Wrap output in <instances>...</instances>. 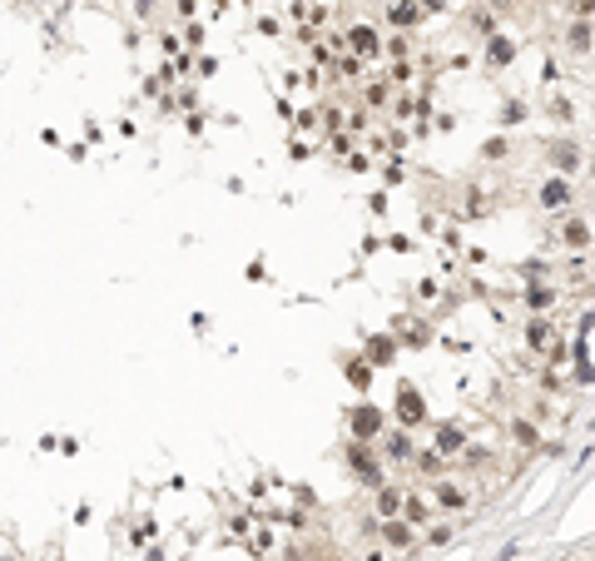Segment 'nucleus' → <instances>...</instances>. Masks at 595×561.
<instances>
[{
    "mask_svg": "<svg viewBox=\"0 0 595 561\" xmlns=\"http://www.w3.org/2000/svg\"><path fill=\"white\" fill-rule=\"evenodd\" d=\"M362 561H387V557H382V552H372V557H362Z\"/></svg>",
    "mask_w": 595,
    "mask_h": 561,
    "instance_id": "nucleus-25",
    "label": "nucleus"
},
{
    "mask_svg": "<svg viewBox=\"0 0 595 561\" xmlns=\"http://www.w3.org/2000/svg\"><path fill=\"white\" fill-rule=\"evenodd\" d=\"M551 159H556V169H561V174L581 169V149H571V144H556V149H551Z\"/></svg>",
    "mask_w": 595,
    "mask_h": 561,
    "instance_id": "nucleus-14",
    "label": "nucleus"
},
{
    "mask_svg": "<svg viewBox=\"0 0 595 561\" xmlns=\"http://www.w3.org/2000/svg\"><path fill=\"white\" fill-rule=\"evenodd\" d=\"M427 542H437V547H442V542H452V527H432V532H427Z\"/></svg>",
    "mask_w": 595,
    "mask_h": 561,
    "instance_id": "nucleus-22",
    "label": "nucleus"
},
{
    "mask_svg": "<svg viewBox=\"0 0 595 561\" xmlns=\"http://www.w3.org/2000/svg\"><path fill=\"white\" fill-rule=\"evenodd\" d=\"M462 448H467L462 428H452V423H447V428H437V452H442V457H452V452H462Z\"/></svg>",
    "mask_w": 595,
    "mask_h": 561,
    "instance_id": "nucleus-9",
    "label": "nucleus"
},
{
    "mask_svg": "<svg viewBox=\"0 0 595 561\" xmlns=\"http://www.w3.org/2000/svg\"><path fill=\"white\" fill-rule=\"evenodd\" d=\"M397 418H402V428H412V423H422V418H427V403H422V393H417L412 383L397 393Z\"/></svg>",
    "mask_w": 595,
    "mask_h": 561,
    "instance_id": "nucleus-3",
    "label": "nucleus"
},
{
    "mask_svg": "<svg viewBox=\"0 0 595 561\" xmlns=\"http://www.w3.org/2000/svg\"><path fill=\"white\" fill-rule=\"evenodd\" d=\"M511 55H516V45H511L506 35H492V40H487V60H492V65H506Z\"/></svg>",
    "mask_w": 595,
    "mask_h": 561,
    "instance_id": "nucleus-13",
    "label": "nucleus"
},
{
    "mask_svg": "<svg viewBox=\"0 0 595 561\" xmlns=\"http://www.w3.org/2000/svg\"><path fill=\"white\" fill-rule=\"evenodd\" d=\"M566 204H571V184H566V179L541 184V209H566Z\"/></svg>",
    "mask_w": 595,
    "mask_h": 561,
    "instance_id": "nucleus-6",
    "label": "nucleus"
},
{
    "mask_svg": "<svg viewBox=\"0 0 595 561\" xmlns=\"http://www.w3.org/2000/svg\"><path fill=\"white\" fill-rule=\"evenodd\" d=\"M402 522H412V527H422V522H432V507H427V502H422V497L412 492V497H407V507H402Z\"/></svg>",
    "mask_w": 595,
    "mask_h": 561,
    "instance_id": "nucleus-11",
    "label": "nucleus"
},
{
    "mask_svg": "<svg viewBox=\"0 0 595 561\" xmlns=\"http://www.w3.org/2000/svg\"><path fill=\"white\" fill-rule=\"evenodd\" d=\"M382 452H387L392 462H407V457H412V438H407V433H392V438L382 443Z\"/></svg>",
    "mask_w": 595,
    "mask_h": 561,
    "instance_id": "nucleus-15",
    "label": "nucleus"
},
{
    "mask_svg": "<svg viewBox=\"0 0 595 561\" xmlns=\"http://www.w3.org/2000/svg\"><path fill=\"white\" fill-rule=\"evenodd\" d=\"M347 383H352V388H367V383H372V363L347 358Z\"/></svg>",
    "mask_w": 595,
    "mask_h": 561,
    "instance_id": "nucleus-16",
    "label": "nucleus"
},
{
    "mask_svg": "<svg viewBox=\"0 0 595 561\" xmlns=\"http://www.w3.org/2000/svg\"><path fill=\"white\" fill-rule=\"evenodd\" d=\"M377 532H382V542H392V547H412V522H402V517H387Z\"/></svg>",
    "mask_w": 595,
    "mask_h": 561,
    "instance_id": "nucleus-7",
    "label": "nucleus"
},
{
    "mask_svg": "<svg viewBox=\"0 0 595 561\" xmlns=\"http://www.w3.org/2000/svg\"><path fill=\"white\" fill-rule=\"evenodd\" d=\"M526 343H531V348H551V323H546V318H531Z\"/></svg>",
    "mask_w": 595,
    "mask_h": 561,
    "instance_id": "nucleus-17",
    "label": "nucleus"
},
{
    "mask_svg": "<svg viewBox=\"0 0 595 561\" xmlns=\"http://www.w3.org/2000/svg\"><path fill=\"white\" fill-rule=\"evenodd\" d=\"M422 5H432V10H442V5H447V0H422Z\"/></svg>",
    "mask_w": 595,
    "mask_h": 561,
    "instance_id": "nucleus-24",
    "label": "nucleus"
},
{
    "mask_svg": "<svg viewBox=\"0 0 595 561\" xmlns=\"http://www.w3.org/2000/svg\"><path fill=\"white\" fill-rule=\"evenodd\" d=\"M347 428H352V443H377V433H382V413H377V408H352Z\"/></svg>",
    "mask_w": 595,
    "mask_h": 561,
    "instance_id": "nucleus-1",
    "label": "nucleus"
},
{
    "mask_svg": "<svg viewBox=\"0 0 595 561\" xmlns=\"http://www.w3.org/2000/svg\"><path fill=\"white\" fill-rule=\"evenodd\" d=\"M392 20H397V25H412V20H417L412 0H397V5H392Z\"/></svg>",
    "mask_w": 595,
    "mask_h": 561,
    "instance_id": "nucleus-20",
    "label": "nucleus"
},
{
    "mask_svg": "<svg viewBox=\"0 0 595 561\" xmlns=\"http://www.w3.org/2000/svg\"><path fill=\"white\" fill-rule=\"evenodd\" d=\"M392 353H397V343H392V338H372V343H367V363H372V368L392 363Z\"/></svg>",
    "mask_w": 595,
    "mask_h": 561,
    "instance_id": "nucleus-12",
    "label": "nucleus"
},
{
    "mask_svg": "<svg viewBox=\"0 0 595 561\" xmlns=\"http://www.w3.org/2000/svg\"><path fill=\"white\" fill-rule=\"evenodd\" d=\"M347 467L377 487V452H372V443H347Z\"/></svg>",
    "mask_w": 595,
    "mask_h": 561,
    "instance_id": "nucleus-2",
    "label": "nucleus"
},
{
    "mask_svg": "<svg viewBox=\"0 0 595 561\" xmlns=\"http://www.w3.org/2000/svg\"><path fill=\"white\" fill-rule=\"evenodd\" d=\"M566 45H571L576 55H586V50L595 45V40H591V25H586V20H571V30H566Z\"/></svg>",
    "mask_w": 595,
    "mask_h": 561,
    "instance_id": "nucleus-10",
    "label": "nucleus"
},
{
    "mask_svg": "<svg viewBox=\"0 0 595 561\" xmlns=\"http://www.w3.org/2000/svg\"><path fill=\"white\" fill-rule=\"evenodd\" d=\"M511 438H516L521 448H536V443H541V433H536V428H531L526 418H516V423H511Z\"/></svg>",
    "mask_w": 595,
    "mask_h": 561,
    "instance_id": "nucleus-18",
    "label": "nucleus"
},
{
    "mask_svg": "<svg viewBox=\"0 0 595 561\" xmlns=\"http://www.w3.org/2000/svg\"><path fill=\"white\" fill-rule=\"evenodd\" d=\"M134 5H139V15H149V10H154V0H134Z\"/></svg>",
    "mask_w": 595,
    "mask_h": 561,
    "instance_id": "nucleus-23",
    "label": "nucleus"
},
{
    "mask_svg": "<svg viewBox=\"0 0 595 561\" xmlns=\"http://www.w3.org/2000/svg\"><path fill=\"white\" fill-rule=\"evenodd\" d=\"M566 10H571L576 20H586V15H591V10H595V0H566Z\"/></svg>",
    "mask_w": 595,
    "mask_h": 561,
    "instance_id": "nucleus-21",
    "label": "nucleus"
},
{
    "mask_svg": "<svg viewBox=\"0 0 595 561\" xmlns=\"http://www.w3.org/2000/svg\"><path fill=\"white\" fill-rule=\"evenodd\" d=\"M561 243L566 248H591V224L586 219H566L561 224Z\"/></svg>",
    "mask_w": 595,
    "mask_h": 561,
    "instance_id": "nucleus-5",
    "label": "nucleus"
},
{
    "mask_svg": "<svg viewBox=\"0 0 595 561\" xmlns=\"http://www.w3.org/2000/svg\"><path fill=\"white\" fill-rule=\"evenodd\" d=\"M526 303H531V308H551V303H556V293H551V288H536V283H531V288H526Z\"/></svg>",
    "mask_w": 595,
    "mask_h": 561,
    "instance_id": "nucleus-19",
    "label": "nucleus"
},
{
    "mask_svg": "<svg viewBox=\"0 0 595 561\" xmlns=\"http://www.w3.org/2000/svg\"><path fill=\"white\" fill-rule=\"evenodd\" d=\"M347 45H352V55H377V50H382V40H377V30H372V25H352Z\"/></svg>",
    "mask_w": 595,
    "mask_h": 561,
    "instance_id": "nucleus-4",
    "label": "nucleus"
},
{
    "mask_svg": "<svg viewBox=\"0 0 595 561\" xmlns=\"http://www.w3.org/2000/svg\"><path fill=\"white\" fill-rule=\"evenodd\" d=\"M432 492H437V507H447V512H462V507H467V492L452 487V482H437Z\"/></svg>",
    "mask_w": 595,
    "mask_h": 561,
    "instance_id": "nucleus-8",
    "label": "nucleus"
}]
</instances>
